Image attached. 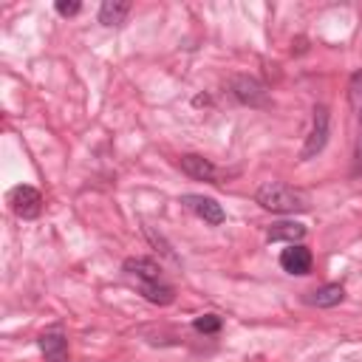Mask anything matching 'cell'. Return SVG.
<instances>
[{"instance_id":"2","label":"cell","mask_w":362,"mask_h":362,"mask_svg":"<svg viewBox=\"0 0 362 362\" xmlns=\"http://www.w3.org/2000/svg\"><path fill=\"white\" fill-rule=\"evenodd\" d=\"M257 204L269 212H283V215H294V212H305L311 206L308 195L297 187H288L283 181H266L257 187L255 192Z\"/></svg>"},{"instance_id":"13","label":"cell","mask_w":362,"mask_h":362,"mask_svg":"<svg viewBox=\"0 0 362 362\" xmlns=\"http://www.w3.org/2000/svg\"><path fill=\"white\" fill-rule=\"evenodd\" d=\"M127 14H130V3L105 0L102 8H99V23H102V25H119V23H124Z\"/></svg>"},{"instance_id":"9","label":"cell","mask_w":362,"mask_h":362,"mask_svg":"<svg viewBox=\"0 0 362 362\" xmlns=\"http://www.w3.org/2000/svg\"><path fill=\"white\" fill-rule=\"evenodd\" d=\"M40 351L48 362H68V337L62 331V325H54L48 331L40 334Z\"/></svg>"},{"instance_id":"7","label":"cell","mask_w":362,"mask_h":362,"mask_svg":"<svg viewBox=\"0 0 362 362\" xmlns=\"http://www.w3.org/2000/svg\"><path fill=\"white\" fill-rule=\"evenodd\" d=\"M178 167H181L189 178H195V181L221 184V170H218L209 158H204V156H198V153H184V156L178 158Z\"/></svg>"},{"instance_id":"14","label":"cell","mask_w":362,"mask_h":362,"mask_svg":"<svg viewBox=\"0 0 362 362\" xmlns=\"http://www.w3.org/2000/svg\"><path fill=\"white\" fill-rule=\"evenodd\" d=\"M192 328H195L198 334H218V331L223 328V320H221L218 314H201V317L192 320Z\"/></svg>"},{"instance_id":"15","label":"cell","mask_w":362,"mask_h":362,"mask_svg":"<svg viewBox=\"0 0 362 362\" xmlns=\"http://www.w3.org/2000/svg\"><path fill=\"white\" fill-rule=\"evenodd\" d=\"M54 8H57V14H62V17H74V14L82 11V3H79V0H57Z\"/></svg>"},{"instance_id":"8","label":"cell","mask_w":362,"mask_h":362,"mask_svg":"<svg viewBox=\"0 0 362 362\" xmlns=\"http://www.w3.org/2000/svg\"><path fill=\"white\" fill-rule=\"evenodd\" d=\"M181 204H184L187 209H192L198 218H204L206 223H212V226H218V223H223V221H226V212H223V206H221L215 198H206V195H195V192H189V195H184V198H181Z\"/></svg>"},{"instance_id":"10","label":"cell","mask_w":362,"mask_h":362,"mask_svg":"<svg viewBox=\"0 0 362 362\" xmlns=\"http://www.w3.org/2000/svg\"><path fill=\"white\" fill-rule=\"evenodd\" d=\"M311 263H314V257L303 243H288V249L280 252V266L288 274H308Z\"/></svg>"},{"instance_id":"11","label":"cell","mask_w":362,"mask_h":362,"mask_svg":"<svg viewBox=\"0 0 362 362\" xmlns=\"http://www.w3.org/2000/svg\"><path fill=\"white\" fill-rule=\"evenodd\" d=\"M342 297H345V288H342L339 283H325V286L308 291L303 300H305L308 305H317V308H331V305L342 303Z\"/></svg>"},{"instance_id":"6","label":"cell","mask_w":362,"mask_h":362,"mask_svg":"<svg viewBox=\"0 0 362 362\" xmlns=\"http://www.w3.org/2000/svg\"><path fill=\"white\" fill-rule=\"evenodd\" d=\"M229 90H232V96L240 105H249V107H269L272 105L269 90L255 76H235L232 85H229Z\"/></svg>"},{"instance_id":"4","label":"cell","mask_w":362,"mask_h":362,"mask_svg":"<svg viewBox=\"0 0 362 362\" xmlns=\"http://www.w3.org/2000/svg\"><path fill=\"white\" fill-rule=\"evenodd\" d=\"M328 122H331L328 107H325V105H317V107L311 110V130H308L305 144H303V150H300V158H303V161H308V158H314L317 153H322V147H325V141H328Z\"/></svg>"},{"instance_id":"5","label":"cell","mask_w":362,"mask_h":362,"mask_svg":"<svg viewBox=\"0 0 362 362\" xmlns=\"http://www.w3.org/2000/svg\"><path fill=\"white\" fill-rule=\"evenodd\" d=\"M6 201H8L11 212L17 218H23V221H31V218H37L42 212V195L31 184H17L14 189H8V198Z\"/></svg>"},{"instance_id":"12","label":"cell","mask_w":362,"mask_h":362,"mask_svg":"<svg viewBox=\"0 0 362 362\" xmlns=\"http://www.w3.org/2000/svg\"><path fill=\"white\" fill-rule=\"evenodd\" d=\"M305 238V226L294 223V221H277L266 229V240H286V243H300Z\"/></svg>"},{"instance_id":"3","label":"cell","mask_w":362,"mask_h":362,"mask_svg":"<svg viewBox=\"0 0 362 362\" xmlns=\"http://www.w3.org/2000/svg\"><path fill=\"white\" fill-rule=\"evenodd\" d=\"M348 102L354 110V122H356V136H354V167L351 175L359 178L362 175V68L351 74L348 79Z\"/></svg>"},{"instance_id":"1","label":"cell","mask_w":362,"mask_h":362,"mask_svg":"<svg viewBox=\"0 0 362 362\" xmlns=\"http://www.w3.org/2000/svg\"><path fill=\"white\" fill-rule=\"evenodd\" d=\"M122 272L136 283L139 294L156 305H170L175 300V288L173 283L164 280L161 266L153 257H127L122 263Z\"/></svg>"}]
</instances>
